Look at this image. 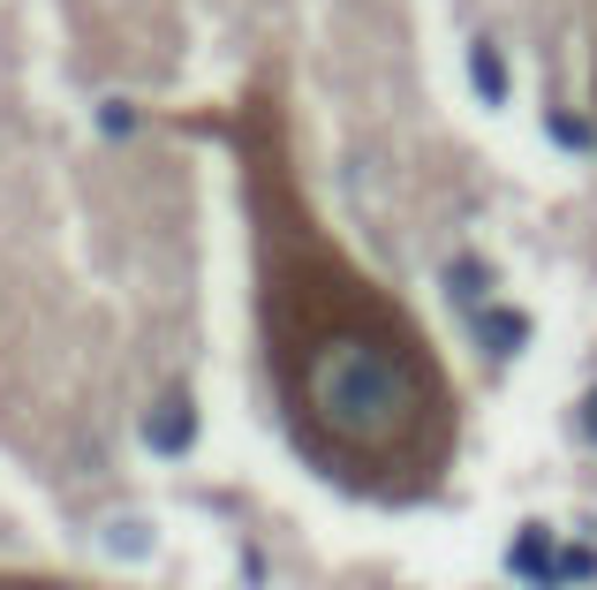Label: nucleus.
I'll return each instance as SVG.
<instances>
[{"label": "nucleus", "instance_id": "nucleus-1", "mask_svg": "<svg viewBox=\"0 0 597 590\" xmlns=\"http://www.w3.org/2000/svg\"><path fill=\"white\" fill-rule=\"evenodd\" d=\"M265 340L280 364L288 431L326 477L371 500H416L446 477L454 401L431 340L348 265L318 257V243L272 251Z\"/></svg>", "mask_w": 597, "mask_h": 590}, {"label": "nucleus", "instance_id": "nucleus-2", "mask_svg": "<svg viewBox=\"0 0 597 590\" xmlns=\"http://www.w3.org/2000/svg\"><path fill=\"white\" fill-rule=\"evenodd\" d=\"M144 447H152V455H189V447H197V401H189L182 386H167V394L144 409Z\"/></svg>", "mask_w": 597, "mask_h": 590}, {"label": "nucleus", "instance_id": "nucleus-3", "mask_svg": "<svg viewBox=\"0 0 597 590\" xmlns=\"http://www.w3.org/2000/svg\"><path fill=\"white\" fill-rule=\"evenodd\" d=\"M507 576L529 590H559V538L553 530H537V522H522L507 546Z\"/></svg>", "mask_w": 597, "mask_h": 590}, {"label": "nucleus", "instance_id": "nucleus-4", "mask_svg": "<svg viewBox=\"0 0 597 590\" xmlns=\"http://www.w3.org/2000/svg\"><path fill=\"white\" fill-rule=\"evenodd\" d=\"M470 334H476L484 356H514V348L529 340V318H522L514 303H476V311H470Z\"/></svg>", "mask_w": 597, "mask_h": 590}, {"label": "nucleus", "instance_id": "nucleus-5", "mask_svg": "<svg viewBox=\"0 0 597 590\" xmlns=\"http://www.w3.org/2000/svg\"><path fill=\"white\" fill-rule=\"evenodd\" d=\"M492 288H500L492 257H454V265H446V295H462V303H484Z\"/></svg>", "mask_w": 597, "mask_h": 590}, {"label": "nucleus", "instance_id": "nucleus-6", "mask_svg": "<svg viewBox=\"0 0 597 590\" xmlns=\"http://www.w3.org/2000/svg\"><path fill=\"white\" fill-rule=\"evenodd\" d=\"M470 77H476V99H484V106H507V61H500V45H476Z\"/></svg>", "mask_w": 597, "mask_h": 590}, {"label": "nucleus", "instance_id": "nucleus-7", "mask_svg": "<svg viewBox=\"0 0 597 590\" xmlns=\"http://www.w3.org/2000/svg\"><path fill=\"white\" fill-rule=\"evenodd\" d=\"M545 129H553L559 152H590V144H597V129L583 122V114H567V106H553V114H545Z\"/></svg>", "mask_w": 597, "mask_h": 590}, {"label": "nucleus", "instance_id": "nucleus-8", "mask_svg": "<svg viewBox=\"0 0 597 590\" xmlns=\"http://www.w3.org/2000/svg\"><path fill=\"white\" fill-rule=\"evenodd\" d=\"M590 576H597V546H559V590L590 583Z\"/></svg>", "mask_w": 597, "mask_h": 590}, {"label": "nucleus", "instance_id": "nucleus-9", "mask_svg": "<svg viewBox=\"0 0 597 590\" xmlns=\"http://www.w3.org/2000/svg\"><path fill=\"white\" fill-rule=\"evenodd\" d=\"M106 546L122 552V560H144V546H152V530H144V522H106Z\"/></svg>", "mask_w": 597, "mask_h": 590}, {"label": "nucleus", "instance_id": "nucleus-10", "mask_svg": "<svg viewBox=\"0 0 597 590\" xmlns=\"http://www.w3.org/2000/svg\"><path fill=\"white\" fill-rule=\"evenodd\" d=\"M99 129H106V136H128V129H136V106L106 99V106H99Z\"/></svg>", "mask_w": 597, "mask_h": 590}, {"label": "nucleus", "instance_id": "nucleus-11", "mask_svg": "<svg viewBox=\"0 0 597 590\" xmlns=\"http://www.w3.org/2000/svg\"><path fill=\"white\" fill-rule=\"evenodd\" d=\"M583 439H590V447H597V386H590V394H583Z\"/></svg>", "mask_w": 597, "mask_h": 590}]
</instances>
